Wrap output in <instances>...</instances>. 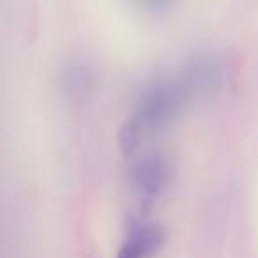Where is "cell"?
<instances>
[{
  "instance_id": "3957f363",
  "label": "cell",
  "mask_w": 258,
  "mask_h": 258,
  "mask_svg": "<svg viewBox=\"0 0 258 258\" xmlns=\"http://www.w3.org/2000/svg\"><path fill=\"white\" fill-rule=\"evenodd\" d=\"M168 179V166L161 154H147L135 165L131 173L133 189L142 207L151 209L165 191Z\"/></svg>"
},
{
  "instance_id": "6da1fadb",
  "label": "cell",
  "mask_w": 258,
  "mask_h": 258,
  "mask_svg": "<svg viewBox=\"0 0 258 258\" xmlns=\"http://www.w3.org/2000/svg\"><path fill=\"white\" fill-rule=\"evenodd\" d=\"M186 103L187 97L179 80H158L142 90L135 118L144 131H159L179 117Z\"/></svg>"
},
{
  "instance_id": "5b68a950",
  "label": "cell",
  "mask_w": 258,
  "mask_h": 258,
  "mask_svg": "<svg viewBox=\"0 0 258 258\" xmlns=\"http://www.w3.org/2000/svg\"><path fill=\"white\" fill-rule=\"evenodd\" d=\"M64 89L71 99H85L94 87V71L87 62L76 60L64 69Z\"/></svg>"
},
{
  "instance_id": "8992f818",
  "label": "cell",
  "mask_w": 258,
  "mask_h": 258,
  "mask_svg": "<svg viewBox=\"0 0 258 258\" xmlns=\"http://www.w3.org/2000/svg\"><path fill=\"white\" fill-rule=\"evenodd\" d=\"M144 127L138 124L137 118H129L122 124V127L118 129V149L124 156H131L138 149L144 135Z\"/></svg>"
},
{
  "instance_id": "7a4b0ae2",
  "label": "cell",
  "mask_w": 258,
  "mask_h": 258,
  "mask_svg": "<svg viewBox=\"0 0 258 258\" xmlns=\"http://www.w3.org/2000/svg\"><path fill=\"white\" fill-rule=\"evenodd\" d=\"M225 64L214 53H200L186 64L179 83L187 101L214 96L225 82Z\"/></svg>"
},
{
  "instance_id": "277c9868",
  "label": "cell",
  "mask_w": 258,
  "mask_h": 258,
  "mask_svg": "<svg viewBox=\"0 0 258 258\" xmlns=\"http://www.w3.org/2000/svg\"><path fill=\"white\" fill-rule=\"evenodd\" d=\"M166 232L158 223L142 221L131 226L127 239L117 251V258H151L165 244Z\"/></svg>"
}]
</instances>
